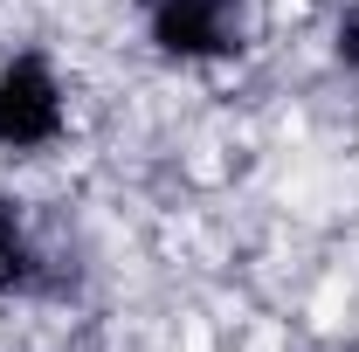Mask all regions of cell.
<instances>
[{"mask_svg": "<svg viewBox=\"0 0 359 352\" xmlns=\"http://www.w3.org/2000/svg\"><path fill=\"white\" fill-rule=\"evenodd\" d=\"M249 0H159L152 7V42L166 55H228L249 42Z\"/></svg>", "mask_w": 359, "mask_h": 352, "instance_id": "1", "label": "cell"}, {"mask_svg": "<svg viewBox=\"0 0 359 352\" xmlns=\"http://www.w3.org/2000/svg\"><path fill=\"white\" fill-rule=\"evenodd\" d=\"M62 132V90L48 76L35 55H21V62H7L0 69V145H48V138Z\"/></svg>", "mask_w": 359, "mask_h": 352, "instance_id": "2", "label": "cell"}, {"mask_svg": "<svg viewBox=\"0 0 359 352\" xmlns=\"http://www.w3.org/2000/svg\"><path fill=\"white\" fill-rule=\"evenodd\" d=\"M0 283H21V290L48 283L42 256H35V242H28V221H21L14 201H0Z\"/></svg>", "mask_w": 359, "mask_h": 352, "instance_id": "3", "label": "cell"}, {"mask_svg": "<svg viewBox=\"0 0 359 352\" xmlns=\"http://www.w3.org/2000/svg\"><path fill=\"white\" fill-rule=\"evenodd\" d=\"M339 62H346V69H359V0L339 14Z\"/></svg>", "mask_w": 359, "mask_h": 352, "instance_id": "4", "label": "cell"}]
</instances>
